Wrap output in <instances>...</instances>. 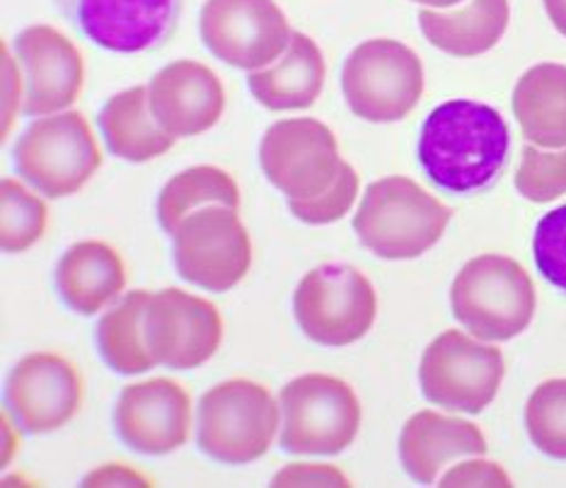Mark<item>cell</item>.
<instances>
[{"label": "cell", "mask_w": 566, "mask_h": 488, "mask_svg": "<svg viewBox=\"0 0 566 488\" xmlns=\"http://www.w3.org/2000/svg\"><path fill=\"white\" fill-rule=\"evenodd\" d=\"M81 370L59 353H30L12 368L6 409L15 426L32 435L54 433L75 418L83 404Z\"/></svg>", "instance_id": "obj_14"}, {"label": "cell", "mask_w": 566, "mask_h": 488, "mask_svg": "<svg viewBox=\"0 0 566 488\" xmlns=\"http://www.w3.org/2000/svg\"><path fill=\"white\" fill-rule=\"evenodd\" d=\"M511 105L527 144L566 148V66L537 63L527 68L513 87Z\"/></svg>", "instance_id": "obj_22"}, {"label": "cell", "mask_w": 566, "mask_h": 488, "mask_svg": "<svg viewBox=\"0 0 566 488\" xmlns=\"http://www.w3.org/2000/svg\"><path fill=\"white\" fill-rule=\"evenodd\" d=\"M172 259L187 284L226 293L248 276L252 240L235 209L203 205L189 213L172 235Z\"/></svg>", "instance_id": "obj_10"}, {"label": "cell", "mask_w": 566, "mask_h": 488, "mask_svg": "<svg viewBox=\"0 0 566 488\" xmlns=\"http://www.w3.org/2000/svg\"><path fill=\"white\" fill-rule=\"evenodd\" d=\"M83 486H156L150 479L140 477L138 471L124 465H105L102 469L87 474Z\"/></svg>", "instance_id": "obj_35"}, {"label": "cell", "mask_w": 566, "mask_h": 488, "mask_svg": "<svg viewBox=\"0 0 566 488\" xmlns=\"http://www.w3.org/2000/svg\"><path fill=\"white\" fill-rule=\"evenodd\" d=\"M281 404L264 384L226 380L201 396L197 418L199 449L221 465H250L274 445Z\"/></svg>", "instance_id": "obj_4"}, {"label": "cell", "mask_w": 566, "mask_h": 488, "mask_svg": "<svg viewBox=\"0 0 566 488\" xmlns=\"http://www.w3.org/2000/svg\"><path fill=\"white\" fill-rule=\"evenodd\" d=\"M511 150L509 124L474 99H448L421 124L417 156L423 174L448 194L486 189L504 170Z\"/></svg>", "instance_id": "obj_1"}, {"label": "cell", "mask_w": 566, "mask_h": 488, "mask_svg": "<svg viewBox=\"0 0 566 488\" xmlns=\"http://www.w3.org/2000/svg\"><path fill=\"white\" fill-rule=\"evenodd\" d=\"M439 486H513L509 474L501 469L496 462L486 459H470L458 462L455 467H450Z\"/></svg>", "instance_id": "obj_32"}, {"label": "cell", "mask_w": 566, "mask_h": 488, "mask_svg": "<svg viewBox=\"0 0 566 488\" xmlns=\"http://www.w3.org/2000/svg\"><path fill=\"white\" fill-rule=\"evenodd\" d=\"M545 10L555 30L566 36V0H545Z\"/></svg>", "instance_id": "obj_36"}, {"label": "cell", "mask_w": 566, "mask_h": 488, "mask_svg": "<svg viewBox=\"0 0 566 488\" xmlns=\"http://www.w3.org/2000/svg\"><path fill=\"white\" fill-rule=\"evenodd\" d=\"M486 455V438L474 423L439 411H419L400 433V459L411 479L433 486L446 465L460 457Z\"/></svg>", "instance_id": "obj_19"}, {"label": "cell", "mask_w": 566, "mask_h": 488, "mask_svg": "<svg viewBox=\"0 0 566 488\" xmlns=\"http://www.w3.org/2000/svg\"><path fill=\"white\" fill-rule=\"evenodd\" d=\"M358 189H361L358 172L349 162H344L329 189H325L323 194L315 199L289 201V209L298 221L307 225H329L342 221V218L352 211V205L358 199Z\"/></svg>", "instance_id": "obj_30"}, {"label": "cell", "mask_w": 566, "mask_h": 488, "mask_svg": "<svg viewBox=\"0 0 566 488\" xmlns=\"http://www.w3.org/2000/svg\"><path fill=\"white\" fill-rule=\"evenodd\" d=\"M99 131L112 156L126 162H150L175 146L150 112L148 87L136 85L107 99L99 109Z\"/></svg>", "instance_id": "obj_24"}, {"label": "cell", "mask_w": 566, "mask_h": 488, "mask_svg": "<svg viewBox=\"0 0 566 488\" xmlns=\"http://www.w3.org/2000/svg\"><path fill=\"white\" fill-rule=\"evenodd\" d=\"M199 28L216 59L248 73L276 63L293 36L274 0H206Z\"/></svg>", "instance_id": "obj_11"}, {"label": "cell", "mask_w": 566, "mask_h": 488, "mask_svg": "<svg viewBox=\"0 0 566 488\" xmlns=\"http://www.w3.org/2000/svg\"><path fill=\"white\" fill-rule=\"evenodd\" d=\"M453 317L474 339L499 343L521 337L537 310L531 274L504 254H480L460 268L450 288Z\"/></svg>", "instance_id": "obj_3"}, {"label": "cell", "mask_w": 566, "mask_h": 488, "mask_svg": "<svg viewBox=\"0 0 566 488\" xmlns=\"http://www.w3.org/2000/svg\"><path fill=\"white\" fill-rule=\"evenodd\" d=\"M260 165L289 201L323 194L342 170L337 136L311 117L281 119L266 128L260 144Z\"/></svg>", "instance_id": "obj_12"}, {"label": "cell", "mask_w": 566, "mask_h": 488, "mask_svg": "<svg viewBox=\"0 0 566 488\" xmlns=\"http://www.w3.org/2000/svg\"><path fill=\"white\" fill-rule=\"evenodd\" d=\"M144 337L156 365L195 370L221 349L223 317L213 303L199 295L165 288L150 295Z\"/></svg>", "instance_id": "obj_13"}, {"label": "cell", "mask_w": 566, "mask_h": 488, "mask_svg": "<svg viewBox=\"0 0 566 488\" xmlns=\"http://www.w3.org/2000/svg\"><path fill=\"white\" fill-rule=\"evenodd\" d=\"M506 365L499 349L448 329L421 356V394L433 406L462 414H482L496 400Z\"/></svg>", "instance_id": "obj_9"}, {"label": "cell", "mask_w": 566, "mask_h": 488, "mask_svg": "<svg viewBox=\"0 0 566 488\" xmlns=\"http://www.w3.org/2000/svg\"><path fill=\"white\" fill-rule=\"evenodd\" d=\"M525 431L539 453L566 462V378L537 384L525 404Z\"/></svg>", "instance_id": "obj_28"}, {"label": "cell", "mask_w": 566, "mask_h": 488, "mask_svg": "<svg viewBox=\"0 0 566 488\" xmlns=\"http://www.w3.org/2000/svg\"><path fill=\"white\" fill-rule=\"evenodd\" d=\"M272 486H352V481L346 479V474L339 471L337 467L329 465H305V462H295V465L283 467Z\"/></svg>", "instance_id": "obj_33"}, {"label": "cell", "mask_w": 566, "mask_h": 488, "mask_svg": "<svg viewBox=\"0 0 566 488\" xmlns=\"http://www.w3.org/2000/svg\"><path fill=\"white\" fill-rule=\"evenodd\" d=\"M22 83L20 81V71H18V63L15 59L10 56L8 44L3 42V140L10 134V126L18 117V109H20V93H22Z\"/></svg>", "instance_id": "obj_34"}, {"label": "cell", "mask_w": 566, "mask_h": 488, "mask_svg": "<svg viewBox=\"0 0 566 488\" xmlns=\"http://www.w3.org/2000/svg\"><path fill=\"white\" fill-rule=\"evenodd\" d=\"M156 121L175 138L201 136L223 117L226 89L218 75L199 61H175L148 85Z\"/></svg>", "instance_id": "obj_18"}, {"label": "cell", "mask_w": 566, "mask_h": 488, "mask_svg": "<svg viewBox=\"0 0 566 488\" xmlns=\"http://www.w3.org/2000/svg\"><path fill=\"white\" fill-rule=\"evenodd\" d=\"M293 312L307 339L327 349H344L373 329L378 295L358 268L325 264L303 276L293 295Z\"/></svg>", "instance_id": "obj_8"}, {"label": "cell", "mask_w": 566, "mask_h": 488, "mask_svg": "<svg viewBox=\"0 0 566 488\" xmlns=\"http://www.w3.org/2000/svg\"><path fill=\"white\" fill-rule=\"evenodd\" d=\"M12 416L8 414V409L3 411V438H6V449H3V467H8L10 465V459H12V449H18L20 447V438H12Z\"/></svg>", "instance_id": "obj_37"}, {"label": "cell", "mask_w": 566, "mask_h": 488, "mask_svg": "<svg viewBox=\"0 0 566 488\" xmlns=\"http://www.w3.org/2000/svg\"><path fill=\"white\" fill-rule=\"evenodd\" d=\"M509 0H472L465 10H421L419 28L429 44L455 59H474L492 51L509 30Z\"/></svg>", "instance_id": "obj_23"}, {"label": "cell", "mask_w": 566, "mask_h": 488, "mask_svg": "<svg viewBox=\"0 0 566 488\" xmlns=\"http://www.w3.org/2000/svg\"><path fill=\"white\" fill-rule=\"evenodd\" d=\"M56 290L69 310L93 317L126 288L122 254L102 240L75 242L56 264Z\"/></svg>", "instance_id": "obj_20"}, {"label": "cell", "mask_w": 566, "mask_h": 488, "mask_svg": "<svg viewBox=\"0 0 566 488\" xmlns=\"http://www.w3.org/2000/svg\"><path fill=\"white\" fill-rule=\"evenodd\" d=\"M518 194L533 203H549L566 194V148L545 150L533 144L523 148V158L513 177Z\"/></svg>", "instance_id": "obj_29"}, {"label": "cell", "mask_w": 566, "mask_h": 488, "mask_svg": "<svg viewBox=\"0 0 566 488\" xmlns=\"http://www.w3.org/2000/svg\"><path fill=\"white\" fill-rule=\"evenodd\" d=\"M448 205L409 177L373 182L354 215V233L368 252L388 262H409L439 244L450 223Z\"/></svg>", "instance_id": "obj_2"}, {"label": "cell", "mask_w": 566, "mask_h": 488, "mask_svg": "<svg viewBox=\"0 0 566 488\" xmlns=\"http://www.w3.org/2000/svg\"><path fill=\"white\" fill-rule=\"evenodd\" d=\"M114 431L138 455H170L191 435V396L167 378L128 384L114 406Z\"/></svg>", "instance_id": "obj_15"}, {"label": "cell", "mask_w": 566, "mask_h": 488, "mask_svg": "<svg viewBox=\"0 0 566 488\" xmlns=\"http://www.w3.org/2000/svg\"><path fill=\"white\" fill-rule=\"evenodd\" d=\"M0 205V244L8 254L28 252L44 237L49 223L46 203L18 179H3Z\"/></svg>", "instance_id": "obj_27"}, {"label": "cell", "mask_w": 566, "mask_h": 488, "mask_svg": "<svg viewBox=\"0 0 566 488\" xmlns=\"http://www.w3.org/2000/svg\"><path fill=\"white\" fill-rule=\"evenodd\" d=\"M533 259L549 286L566 293V203L545 213L533 235Z\"/></svg>", "instance_id": "obj_31"}, {"label": "cell", "mask_w": 566, "mask_h": 488, "mask_svg": "<svg viewBox=\"0 0 566 488\" xmlns=\"http://www.w3.org/2000/svg\"><path fill=\"white\" fill-rule=\"evenodd\" d=\"M325 56L315 40L293 32L289 49L269 68L248 75L252 97L269 112L311 109L325 85Z\"/></svg>", "instance_id": "obj_21"}, {"label": "cell", "mask_w": 566, "mask_h": 488, "mask_svg": "<svg viewBox=\"0 0 566 488\" xmlns=\"http://www.w3.org/2000/svg\"><path fill=\"white\" fill-rule=\"evenodd\" d=\"M150 295L153 293L148 290H128L97 325V349L102 361L119 375H144L150 368H156L144 337V317Z\"/></svg>", "instance_id": "obj_25"}, {"label": "cell", "mask_w": 566, "mask_h": 488, "mask_svg": "<svg viewBox=\"0 0 566 488\" xmlns=\"http://www.w3.org/2000/svg\"><path fill=\"white\" fill-rule=\"evenodd\" d=\"M203 205L240 209V187L233 174L213 165H195L175 174L158 197V223L167 235H175L179 223Z\"/></svg>", "instance_id": "obj_26"}, {"label": "cell", "mask_w": 566, "mask_h": 488, "mask_svg": "<svg viewBox=\"0 0 566 488\" xmlns=\"http://www.w3.org/2000/svg\"><path fill=\"white\" fill-rule=\"evenodd\" d=\"M349 109L370 124L402 121L423 95V63L415 49L395 40L358 44L342 71Z\"/></svg>", "instance_id": "obj_7"}, {"label": "cell", "mask_w": 566, "mask_h": 488, "mask_svg": "<svg viewBox=\"0 0 566 488\" xmlns=\"http://www.w3.org/2000/svg\"><path fill=\"white\" fill-rule=\"evenodd\" d=\"M18 63L24 75L28 117H49L69 112L83 93L85 63L78 46L49 24H32L15 40Z\"/></svg>", "instance_id": "obj_17"}, {"label": "cell", "mask_w": 566, "mask_h": 488, "mask_svg": "<svg viewBox=\"0 0 566 488\" xmlns=\"http://www.w3.org/2000/svg\"><path fill=\"white\" fill-rule=\"evenodd\" d=\"M12 158L18 174L46 199L75 194L102 167L93 128L71 109L34 119L18 138Z\"/></svg>", "instance_id": "obj_5"}, {"label": "cell", "mask_w": 566, "mask_h": 488, "mask_svg": "<svg viewBox=\"0 0 566 488\" xmlns=\"http://www.w3.org/2000/svg\"><path fill=\"white\" fill-rule=\"evenodd\" d=\"M411 3H419V6H429V8H453L462 0H411Z\"/></svg>", "instance_id": "obj_38"}, {"label": "cell", "mask_w": 566, "mask_h": 488, "mask_svg": "<svg viewBox=\"0 0 566 488\" xmlns=\"http://www.w3.org/2000/svg\"><path fill=\"white\" fill-rule=\"evenodd\" d=\"M85 40L114 54H140L165 44L182 0H54Z\"/></svg>", "instance_id": "obj_16"}, {"label": "cell", "mask_w": 566, "mask_h": 488, "mask_svg": "<svg viewBox=\"0 0 566 488\" xmlns=\"http://www.w3.org/2000/svg\"><path fill=\"white\" fill-rule=\"evenodd\" d=\"M279 404L281 447L293 455H339L361 428V402L339 378H295L281 390Z\"/></svg>", "instance_id": "obj_6"}]
</instances>
